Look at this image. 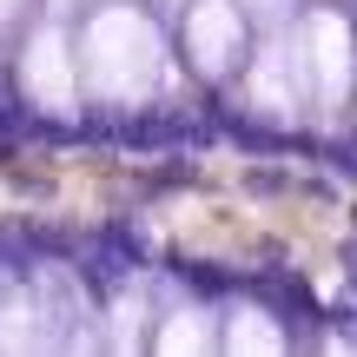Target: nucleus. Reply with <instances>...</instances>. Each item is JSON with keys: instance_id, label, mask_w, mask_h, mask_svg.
Instances as JSON below:
<instances>
[{"instance_id": "nucleus-1", "label": "nucleus", "mask_w": 357, "mask_h": 357, "mask_svg": "<svg viewBox=\"0 0 357 357\" xmlns=\"http://www.w3.org/2000/svg\"><path fill=\"white\" fill-rule=\"evenodd\" d=\"M73 60H79V100L146 106L159 93H172V47L139 0L93 7L73 33Z\"/></svg>"}, {"instance_id": "nucleus-2", "label": "nucleus", "mask_w": 357, "mask_h": 357, "mask_svg": "<svg viewBox=\"0 0 357 357\" xmlns=\"http://www.w3.org/2000/svg\"><path fill=\"white\" fill-rule=\"evenodd\" d=\"M298 60H305V86H311V119L318 126H337L357 93V26L337 7H311L291 20Z\"/></svg>"}, {"instance_id": "nucleus-3", "label": "nucleus", "mask_w": 357, "mask_h": 357, "mask_svg": "<svg viewBox=\"0 0 357 357\" xmlns=\"http://www.w3.org/2000/svg\"><path fill=\"white\" fill-rule=\"evenodd\" d=\"M245 106L265 113L271 126H305L311 119V86H305V60H298L291 26L252 40V60H245Z\"/></svg>"}, {"instance_id": "nucleus-4", "label": "nucleus", "mask_w": 357, "mask_h": 357, "mask_svg": "<svg viewBox=\"0 0 357 357\" xmlns=\"http://www.w3.org/2000/svg\"><path fill=\"white\" fill-rule=\"evenodd\" d=\"M178 47H185V66L199 79H231L252 60V20L231 0H199L178 13Z\"/></svg>"}, {"instance_id": "nucleus-5", "label": "nucleus", "mask_w": 357, "mask_h": 357, "mask_svg": "<svg viewBox=\"0 0 357 357\" xmlns=\"http://www.w3.org/2000/svg\"><path fill=\"white\" fill-rule=\"evenodd\" d=\"M20 93L40 106V113H79V60H73V33L66 20H40L33 33L20 40Z\"/></svg>"}, {"instance_id": "nucleus-6", "label": "nucleus", "mask_w": 357, "mask_h": 357, "mask_svg": "<svg viewBox=\"0 0 357 357\" xmlns=\"http://www.w3.org/2000/svg\"><path fill=\"white\" fill-rule=\"evenodd\" d=\"M66 331H73V318H60L40 284L0 291V357H60Z\"/></svg>"}, {"instance_id": "nucleus-7", "label": "nucleus", "mask_w": 357, "mask_h": 357, "mask_svg": "<svg viewBox=\"0 0 357 357\" xmlns=\"http://www.w3.org/2000/svg\"><path fill=\"white\" fill-rule=\"evenodd\" d=\"M218 357H291V344H284L278 318L258 305H231L225 324H218Z\"/></svg>"}, {"instance_id": "nucleus-8", "label": "nucleus", "mask_w": 357, "mask_h": 357, "mask_svg": "<svg viewBox=\"0 0 357 357\" xmlns=\"http://www.w3.org/2000/svg\"><path fill=\"white\" fill-rule=\"evenodd\" d=\"M153 357H218V324L205 305H178L159 318L153 331Z\"/></svg>"}, {"instance_id": "nucleus-9", "label": "nucleus", "mask_w": 357, "mask_h": 357, "mask_svg": "<svg viewBox=\"0 0 357 357\" xmlns=\"http://www.w3.org/2000/svg\"><path fill=\"white\" fill-rule=\"evenodd\" d=\"M146 344H153V337H146V305L126 291L100 324V357H146Z\"/></svg>"}, {"instance_id": "nucleus-10", "label": "nucleus", "mask_w": 357, "mask_h": 357, "mask_svg": "<svg viewBox=\"0 0 357 357\" xmlns=\"http://www.w3.org/2000/svg\"><path fill=\"white\" fill-rule=\"evenodd\" d=\"M231 7H238L252 26H265V33H284V26L298 20V0H231Z\"/></svg>"}, {"instance_id": "nucleus-11", "label": "nucleus", "mask_w": 357, "mask_h": 357, "mask_svg": "<svg viewBox=\"0 0 357 357\" xmlns=\"http://www.w3.org/2000/svg\"><path fill=\"white\" fill-rule=\"evenodd\" d=\"M324 357H357V337H344V331H331V337H324Z\"/></svg>"}, {"instance_id": "nucleus-12", "label": "nucleus", "mask_w": 357, "mask_h": 357, "mask_svg": "<svg viewBox=\"0 0 357 357\" xmlns=\"http://www.w3.org/2000/svg\"><path fill=\"white\" fill-rule=\"evenodd\" d=\"M20 13H26V0H0V33H7V26L20 20Z\"/></svg>"}, {"instance_id": "nucleus-13", "label": "nucleus", "mask_w": 357, "mask_h": 357, "mask_svg": "<svg viewBox=\"0 0 357 357\" xmlns=\"http://www.w3.org/2000/svg\"><path fill=\"white\" fill-rule=\"evenodd\" d=\"M47 7H53L47 20H60V13H73V7H93V0H47Z\"/></svg>"}, {"instance_id": "nucleus-14", "label": "nucleus", "mask_w": 357, "mask_h": 357, "mask_svg": "<svg viewBox=\"0 0 357 357\" xmlns=\"http://www.w3.org/2000/svg\"><path fill=\"white\" fill-rule=\"evenodd\" d=\"M159 7H166V13H185V7H199V0H159Z\"/></svg>"}, {"instance_id": "nucleus-15", "label": "nucleus", "mask_w": 357, "mask_h": 357, "mask_svg": "<svg viewBox=\"0 0 357 357\" xmlns=\"http://www.w3.org/2000/svg\"><path fill=\"white\" fill-rule=\"evenodd\" d=\"M351 113H357V93H351Z\"/></svg>"}]
</instances>
